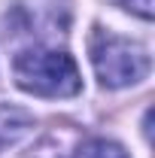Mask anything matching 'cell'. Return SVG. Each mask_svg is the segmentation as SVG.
Returning <instances> with one entry per match:
<instances>
[{
	"label": "cell",
	"instance_id": "obj_4",
	"mask_svg": "<svg viewBox=\"0 0 155 158\" xmlns=\"http://www.w3.org/2000/svg\"><path fill=\"white\" fill-rule=\"evenodd\" d=\"M125 9L137 12L140 19H152V0H119Z\"/></svg>",
	"mask_w": 155,
	"mask_h": 158
},
{
	"label": "cell",
	"instance_id": "obj_1",
	"mask_svg": "<svg viewBox=\"0 0 155 158\" xmlns=\"http://www.w3.org/2000/svg\"><path fill=\"white\" fill-rule=\"evenodd\" d=\"M12 73L19 88L37 94V98H73L82 88L76 61L67 52L34 46L27 52H19L12 61Z\"/></svg>",
	"mask_w": 155,
	"mask_h": 158
},
{
	"label": "cell",
	"instance_id": "obj_2",
	"mask_svg": "<svg viewBox=\"0 0 155 158\" xmlns=\"http://www.w3.org/2000/svg\"><path fill=\"white\" fill-rule=\"evenodd\" d=\"M91 64H94L97 79L107 88H125L134 85L149 73V52L128 37L107 34L100 31L91 40Z\"/></svg>",
	"mask_w": 155,
	"mask_h": 158
},
{
	"label": "cell",
	"instance_id": "obj_3",
	"mask_svg": "<svg viewBox=\"0 0 155 158\" xmlns=\"http://www.w3.org/2000/svg\"><path fill=\"white\" fill-rule=\"evenodd\" d=\"M73 158H128V155H125V149H122L119 143L94 137V140H85V143L76 149Z\"/></svg>",
	"mask_w": 155,
	"mask_h": 158
}]
</instances>
